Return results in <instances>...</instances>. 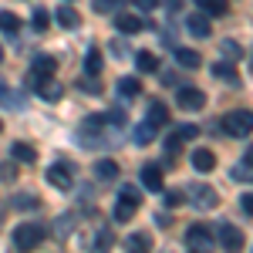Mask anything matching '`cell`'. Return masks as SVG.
I'll list each match as a JSON object with an SVG mask.
<instances>
[{
	"label": "cell",
	"instance_id": "obj_25",
	"mask_svg": "<svg viewBox=\"0 0 253 253\" xmlns=\"http://www.w3.org/2000/svg\"><path fill=\"white\" fill-rule=\"evenodd\" d=\"M135 64H138V71H142V75H152V71H159V58L152 54V51H138Z\"/></svg>",
	"mask_w": 253,
	"mask_h": 253
},
{
	"label": "cell",
	"instance_id": "obj_8",
	"mask_svg": "<svg viewBox=\"0 0 253 253\" xmlns=\"http://www.w3.org/2000/svg\"><path fill=\"white\" fill-rule=\"evenodd\" d=\"M175 105H179L182 112H199V108L206 105V95H203L199 88H179V95H175Z\"/></svg>",
	"mask_w": 253,
	"mask_h": 253
},
{
	"label": "cell",
	"instance_id": "obj_42",
	"mask_svg": "<svg viewBox=\"0 0 253 253\" xmlns=\"http://www.w3.org/2000/svg\"><path fill=\"white\" fill-rule=\"evenodd\" d=\"M81 88H84V91H101V84H98V78H91V75H88V78H81Z\"/></svg>",
	"mask_w": 253,
	"mask_h": 253
},
{
	"label": "cell",
	"instance_id": "obj_27",
	"mask_svg": "<svg viewBox=\"0 0 253 253\" xmlns=\"http://www.w3.org/2000/svg\"><path fill=\"white\" fill-rule=\"evenodd\" d=\"M219 51H223V58H226V61H240V58H243V47H240V41H233V38L223 41Z\"/></svg>",
	"mask_w": 253,
	"mask_h": 253
},
{
	"label": "cell",
	"instance_id": "obj_39",
	"mask_svg": "<svg viewBox=\"0 0 253 253\" xmlns=\"http://www.w3.org/2000/svg\"><path fill=\"white\" fill-rule=\"evenodd\" d=\"M108 122H112V125H115V128H122V125H125V108H112V112H108Z\"/></svg>",
	"mask_w": 253,
	"mask_h": 253
},
{
	"label": "cell",
	"instance_id": "obj_34",
	"mask_svg": "<svg viewBox=\"0 0 253 253\" xmlns=\"http://www.w3.org/2000/svg\"><path fill=\"white\" fill-rule=\"evenodd\" d=\"M118 199H128V203L142 206V189H138V186H122V189H118Z\"/></svg>",
	"mask_w": 253,
	"mask_h": 253
},
{
	"label": "cell",
	"instance_id": "obj_30",
	"mask_svg": "<svg viewBox=\"0 0 253 253\" xmlns=\"http://www.w3.org/2000/svg\"><path fill=\"white\" fill-rule=\"evenodd\" d=\"M108 247H112V233L108 230H98L95 240H91V253H108Z\"/></svg>",
	"mask_w": 253,
	"mask_h": 253
},
{
	"label": "cell",
	"instance_id": "obj_24",
	"mask_svg": "<svg viewBox=\"0 0 253 253\" xmlns=\"http://www.w3.org/2000/svg\"><path fill=\"white\" fill-rule=\"evenodd\" d=\"M196 7H199V10H206L210 17H223L230 3H226V0H196Z\"/></svg>",
	"mask_w": 253,
	"mask_h": 253
},
{
	"label": "cell",
	"instance_id": "obj_26",
	"mask_svg": "<svg viewBox=\"0 0 253 253\" xmlns=\"http://www.w3.org/2000/svg\"><path fill=\"white\" fill-rule=\"evenodd\" d=\"M132 138H135V145H149V142L156 138V125H149V122H142V125H135V132H132Z\"/></svg>",
	"mask_w": 253,
	"mask_h": 253
},
{
	"label": "cell",
	"instance_id": "obj_20",
	"mask_svg": "<svg viewBox=\"0 0 253 253\" xmlns=\"http://www.w3.org/2000/svg\"><path fill=\"white\" fill-rule=\"evenodd\" d=\"M186 27H189L193 38H210V34H213V24H210L206 17H189V20H186Z\"/></svg>",
	"mask_w": 253,
	"mask_h": 253
},
{
	"label": "cell",
	"instance_id": "obj_12",
	"mask_svg": "<svg viewBox=\"0 0 253 253\" xmlns=\"http://www.w3.org/2000/svg\"><path fill=\"white\" fill-rule=\"evenodd\" d=\"M210 71H213V78L226 81L230 88H236V84H240V75H236V71H233V61H216V64H213V68H210Z\"/></svg>",
	"mask_w": 253,
	"mask_h": 253
},
{
	"label": "cell",
	"instance_id": "obj_19",
	"mask_svg": "<svg viewBox=\"0 0 253 253\" xmlns=\"http://www.w3.org/2000/svg\"><path fill=\"white\" fill-rule=\"evenodd\" d=\"M135 203H128V199H118L115 203V210H112V219H115V223H128V219H132V216H135Z\"/></svg>",
	"mask_w": 253,
	"mask_h": 253
},
{
	"label": "cell",
	"instance_id": "obj_45",
	"mask_svg": "<svg viewBox=\"0 0 253 253\" xmlns=\"http://www.w3.org/2000/svg\"><path fill=\"white\" fill-rule=\"evenodd\" d=\"M112 54H115V58L125 54V44H122V41H112Z\"/></svg>",
	"mask_w": 253,
	"mask_h": 253
},
{
	"label": "cell",
	"instance_id": "obj_43",
	"mask_svg": "<svg viewBox=\"0 0 253 253\" xmlns=\"http://www.w3.org/2000/svg\"><path fill=\"white\" fill-rule=\"evenodd\" d=\"M179 203H182V193H166V206H169V210H175Z\"/></svg>",
	"mask_w": 253,
	"mask_h": 253
},
{
	"label": "cell",
	"instance_id": "obj_40",
	"mask_svg": "<svg viewBox=\"0 0 253 253\" xmlns=\"http://www.w3.org/2000/svg\"><path fill=\"white\" fill-rule=\"evenodd\" d=\"M0 105H14V108H20V101H14V95H10V88L0 81Z\"/></svg>",
	"mask_w": 253,
	"mask_h": 253
},
{
	"label": "cell",
	"instance_id": "obj_33",
	"mask_svg": "<svg viewBox=\"0 0 253 253\" xmlns=\"http://www.w3.org/2000/svg\"><path fill=\"white\" fill-rule=\"evenodd\" d=\"M105 122H108L105 115H88L81 125H84V132H88V135H95V132H101V128H105Z\"/></svg>",
	"mask_w": 253,
	"mask_h": 253
},
{
	"label": "cell",
	"instance_id": "obj_32",
	"mask_svg": "<svg viewBox=\"0 0 253 253\" xmlns=\"http://www.w3.org/2000/svg\"><path fill=\"white\" fill-rule=\"evenodd\" d=\"M47 24H51V14H47V10H44V7H38V10H34V14H31V27H34V31H47Z\"/></svg>",
	"mask_w": 253,
	"mask_h": 253
},
{
	"label": "cell",
	"instance_id": "obj_10",
	"mask_svg": "<svg viewBox=\"0 0 253 253\" xmlns=\"http://www.w3.org/2000/svg\"><path fill=\"white\" fill-rule=\"evenodd\" d=\"M31 71H34V75H44V78H51V75L58 71V58H54V54H34Z\"/></svg>",
	"mask_w": 253,
	"mask_h": 253
},
{
	"label": "cell",
	"instance_id": "obj_49",
	"mask_svg": "<svg viewBox=\"0 0 253 253\" xmlns=\"http://www.w3.org/2000/svg\"><path fill=\"white\" fill-rule=\"evenodd\" d=\"M0 61H3V44H0Z\"/></svg>",
	"mask_w": 253,
	"mask_h": 253
},
{
	"label": "cell",
	"instance_id": "obj_23",
	"mask_svg": "<svg viewBox=\"0 0 253 253\" xmlns=\"http://www.w3.org/2000/svg\"><path fill=\"white\" fill-rule=\"evenodd\" d=\"M95 175H98V179H105V182L118 179V162H112V159H101V162H95Z\"/></svg>",
	"mask_w": 253,
	"mask_h": 253
},
{
	"label": "cell",
	"instance_id": "obj_51",
	"mask_svg": "<svg viewBox=\"0 0 253 253\" xmlns=\"http://www.w3.org/2000/svg\"><path fill=\"white\" fill-rule=\"evenodd\" d=\"M250 71H253V54H250Z\"/></svg>",
	"mask_w": 253,
	"mask_h": 253
},
{
	"label": "cell",
	"instance_id": "obj_21",
	"mask_svg": "<svg viewBox=\"0 0 253 253\" xmlns=\"http://www.w3.org/2000/svg\"><path fill=\"white\" fill-rule=\"evenodd\" d=\"M175 61H179L182 68H199V64H203L199 51H193V47H175Z\"/></svg>",
	"mask_w": 253,
	"mask_h": 253
},
{
	"label": "cell",
	"instance_id": "obj_48",
	"mask_svg": "<svg viewBox=\"0 0 253 253\" xmlns=\"http://www.w3.org/2000/svg\"><path fill=\"white\" fill-rule=\"evenodd\" d=\"M162 3H166V10H179L182 7V0H162Z\"/></svg>",
	"mask_w": 253,
	"mask_h": 253
},
{
	"label": "cell",
	"instance_id": "obj_17",
	"mask_svg": "<svg viewBox=\"0 0 253 253\" xmlns=\"http://www.w3.org/2000/svg\"><path fill=\"white\" fill-rule=\"evenodd\" d=\"M10 206H14V210H20V213H31V210H41V196H34V193H17L14 199H10Z\"/></svg>",
	"mask_w": 253,
	"mask_h": 253
},
{
	"label": "cell",
	"instance_id": "obj_44",
	"mask_svg": "<svg viewBox=\"0 0 253 253\" xmlns=\"http://www.w3.org/2000/svg\"><path fill=\"white\" fill-rule=\"evenodd\" d=\"M132 3H135L138 10H152V7H156L159 0H132Z\"/></svg>",
	"mask_w": 253,
	"mask_h": 253
},
{
	"label": "cell",
	"instance_id": "obj_11",
	"mask_svg": "<svg viewBox=\"0 0 253 253\" xmlns=\"http://www.w3.org/2000/svg\"><path fill=\"white\" fill-rule=\"evenodd\" d=\"M125 253H152V233H128Z\"/></svg>",
	"mask_w": 253,
	"mask_h": 253
},
{
	"label": "cell",
	"instance_id": "obj_16",
	"mask_svg": "<svg viewBox=\"0 0 253 253\" xmlns=\"http://www.w3.org/2000/svg\"><path fill=\"white\" fill-rule=\"evenodd\" d=\"M54 20H58L61 27H68V31H78V27H81V14L75 10V7H58Z\"/></svg>",
	"mask_w": 253,
	"mask_h": 253
},
{
	"label": "cell",
	"instance_id": "obj_15",
	"mask_svg": "<svg viewBox=\"0 0 253 253\" xmlns=\"http://www.w3.org/2000/svg\"><path fill=\"white\" fill-rule=\"evenodd\" d=\"M193 169L196 172H213L216 169V156L210 149H196L193 152Z\"/></svg>",
	"mask_w": 253,
	"mask_h": 253
},
{
	"label": "cell",
	"instance_id": "obj_29",
	"mask_svg": "<svg viewBox=\"0 0 253 253\" xmlns=\"http://www.w3.org/2000/svg\"><path fill=\"white\" fill-rule=\"evenodd\" d=\"M84 71H88L91 78H98V75H101V54H98L95 47H91V51L84 54Z\"/></svg>",
	"mask_w": 253,
	"mask_h": 253
},
{
	"label": "cell",
	"instance_id": "obj_46",
	"mask_svg": "<svg viewBox=\"0 0 253 253\" xmlns=\"http://www.w3.org/2000/svg\"><path fill=\"white\" fill-rule=\"evenodd\" d=\"M159 81H162V84H175V75H172V71H162Z\"/></svg>",
	"mask_w": 253,
	"mask_h": 253
},
{
	"label": "cell",
	"instance_id": "obj_18",
	"mask_svg": "<svg viewBox=\"0 0 253 253\" xmlns=\"http://www.w3.org/2000/svg\"><path fill=\"white\" fill-rule=\"evenodd\" d=\"M115 88H118V95H122V98H138V95H142V81H138V78H118Z\"/></svg>",
	"mask_w": 253,
	"mask_h": 253
},
{
	"label": "cell",
	"instance_id": "obj_28",
	"mask_svg": "<svg viewBox=\"0 0 253 253\" xmlns=\"http://www.w3.org/2000/svg\"><path fill=\"white\" fill-rule=\"evenodd\" d=\"M75 223H78V213H64V216L58 219V223H54V230H58V236H61V240H64V236H71Z\"/></svg>",
	"mask_w": 253,
	"mask_h": 253
},
{
	"label": "cell",
	"instance_id": "obj_41",
	"mask_svg": "<svg viewBox=\"0 0 253 253\" xmlns=\"http://www.w3.org/2000/svg\"><path fill=\"white\" fill-rule=\"evenodd\" d=\"M240 210H243L247 216H253V193H243V196H240Z\"/></svg>",
	"mask_w": 253,
	"mask_h": 253
},
{
	"label": "cell",
	"instance_id": "obj_5",
	"mask_svg": "<svg viewBox=\"0 0 253 253\" xmlns=\"http://www.w3.org/2000/svg\"><path fill=\"white\" fill-rule=\"evenodd\" d=\"M216 240H219V247H223L226 253H240L243 250V233H240V226H233V223H219Z\"/></svg>",
	"mask_w": 253,
	"mask_h": 253
},
{
	"label": "cell",
	"instance_id": "obj_14",
	"mask_svg": "<svg viewBox=\"0 0 253 253\" xmlns=\"http://www.w3.org/2000/svg\"><path fill=\"white\" fill-rule=\"evenodd\" d=\"M115 27L122 31V34H138V31L145 27V17H135V14H118Z\"/></svg>",
	"mask_w": 253,
	"mask_h": 253
},
{
	"label": "cell",
	"instance_id": "obj_1",
	"mask_svg": "<svg viewBox=\"0 0 253 253\" xmlns=\"http://www.w3.org/2000/svg\"><path fill=\"white\" fill-rule=\"evenodd\" d=\"M219 125H223V132H226V135L247 138V135L253 132V112H250V108H236V112H226Z\"/></svg>",
	"mask_w": 253,
	"mask_h": 253
},
{
	"label": "cell",
	"instance_id": "obj_4",
	"mask_svg": "<svg viewBox=\"0 0 253 253\" xmlns=\"http://www.w3.org/2000/svg\"><path fill=\"white\" fill-rule=\"evenodd\" d=\"M186 196H189V203H193L196 210H216L219 206V193H216L213 186H206V182H193L186 189Z\"/></svg>",
	"mask_w": 253,
	"mask_h": 253
},
{
	"label": "cell",
	"instance_id": "obj_37",
	"mask_svg": "<svg viewBox=\"0 0 253 253\" xmlns=\"http://www.w3.org/2000/svg\"><path fill=\"white\" fill-rule=\"evenodd\" d=\"M17 179V166L14 162H0V182H14Z\"/></svg>",
	"mask_w": 253,
	"mask_h": 253
},
{
	"label": "cell",
	"instance_id": "obj_52",
	"mask_svg": "<svg viewBox=\"0 0 253 253\" xmlns=\"http://www.w3.org/2000/svg\"><path fill=\"white\" fill-rule=\"evenodd\" d=\"M0 128H3V122H0Z\"/></svg>",
	"mask_w": 253,
	"mask_h": 253
},
{
	"label": "cell",
	"instance_id": "obj_9",
	"mask_svg": "<svg viewBox=\"0 0 253 253\" xmlns=\"http://www.w3.org/2000/svg\"><path fill=\"white\" fill-rule=\"evenodd\" d=\"M138 179H142V189H149V193H159V189H162V166H156V162L142 166Z\"/></svg>",
	"mask_w": 253,
	"mask_h": 253
},
{
	"label": "cell",
	"instance_id": "obj_13",
	"mask_svg": "<svg viewBox=\"0 0 253 253\" xmlns=\"http://www.w3.org/2000/svg\"><path fill=\"white\" fill-rule=\"evenodd\" d=\"M145 122H149V125H156V128L172 125V122H169V108H166L162 101H149V115H145Z\"/></svg>",
	"mask_w": 253,
	"mask_h": 253
},
{
	"label": "cell",
	"instance_id": "obj_38",
	"mask_svg": "<svg viewBox=\"0 0 253 253\" xmlns=\"http://www.w3.org/2000/svg\"><path fill=\"white\" fill-rule=\"evenodd\" d=\"M118 3H122V0H91V7H95L98 14H112Z\"/></svg>",
	"mask_w": 253,
	"mask_h": 253
},
{
	"label": "cell",
	"instance_id": "obj_35",
	"mask_svg": "<svg viewBox=\"0 0 253 253\" xmlns=\"http://www.w3.org/2000/svg\"><path fill=\"white\" fill-rule=\"evenodd\" d=\"M179 149H182V138L175 135V132H169V135H166V159L172 162V159H175V152H179Z\"/></svg>",
	"mask_w": 253,
	"mask_h": 253
},
{
	"label": "cell",
	"instance_id": "obj_22",
	"mask_svg": "<svg viewBox=\"0 0 253 253\" xmlns=\"http://www.w3.org/2000/svg\"><path fill=\"white\" fill-rule=\"evenodd\" d=\"M10 156L17 159V162H38L34 145H27V142H14V145H10Z\"/></svg>",
	"mask_w": 253,
	"mask_h": 253
},
{
	"label": "cell",
	"instance_id": "obj_7",
	"mask_svg": "<svg viewBox=\"0 0 253 253\" xmlns=\"http://www.w3.org/2000/svg\"><path fill=\"white\" fill-rule=\"evenodd\" d=\"M47 182H51L54 189H64V193H68V189L75 186V179H71V166H68V162H54V166L47 169Z\"/></svg>",
	"mask_w": 253,
	"mask_h": 253
},
{
	"label": "cell",
	"instance_id": "obj_6",
	"mask_svg": "<svg viewBox=\"0 0 253 253\" xmlns=\"http://www.w3.org/2000/svg\"><path fill=\"white\" fill-rule=\"evenodd\" d=\"M27 88H34L44 101H58V98H61V84H58V81L44 78V75H34V71L27 75Z\"/></svg>",
	"mask_w": 253,
	"mask_h": 253
},
{
	"label": "cell",
	"instance_id": "obj_31",
	"mask_svg": "<svg viewBox=\"0 0 253 253\" xmlns=\"http://www.w3.org/2000/svg\"><path fill=\"white\" fill-rule=\"evenodd\" d=\"M17 27H20V17H17V14H10V10H0V31H3V34H14Z\"/></svg>",
	"mask_w": 253,
	"mask_h": 253
},
{
	"label": "cell",
	"instance_id": "obj_36",
	"mask_svg": "<svg viewBox=\"0 0 253 253\" xmlns=\"http://www.w3.org/2000/svg\"><path fill=\"white\" fill-rule=\"evenodd\" d=\"M172 132H175L179 138H182V142H193V138L199 135V128H196V125H175Z\"/></svg>",
	"mask_w": 253,
	"mask_h": 253
},
{
	"label": "cell",
	"instance_id": "obj_50",
	"mask_svg": "<svg viewBox=\"0 0 253 253\" xmlns=\"http://www.w3.org/2000/svg\"><path fill=\"white\" fill-rule=\"evenodd\" d=\"M0 223H3V206H0Z\"/></svg>",
	"mask_w": 253,
	"mask_h": 253
},
{
	"label": "cell",
	"instance_id": "obj_3",
	"mask_svg": "<svg viewBox=\"0 0 253 253\" xmlns=\"http://www.w3.org/2000/svg\"><path fill=\"white\" fill-rule=\"evenodd\" d=\"M186 247H189L193 253H213L216 236L210 233V226H203V223H193V226L186 230Z\"/></svg>",
	"mask_w": 253,
	"mask_h": 253
},
{
	"label": "cell",
	"instance_id": "obj_47",
	"mask_svg": "<svg viewBox=\"0 0 253 253\" xmlns=\"http://www.w3.org/2000/svg\"><path fill=\"white\" fill-rule=\"evenodd\" d=\"M243 166H250V169H253V145L247 149V152H243Z\"/></svg>",
	"mask_w": 253,
	"mask_h": 253
},
{
	"label": "cell",
	"instance_id": "obj_2",
	"mask_svg": "<svg viewBox=\"0 0 253 253\" xmlns=\"http://www.w3.org/2000/svg\"><path fill=\"white\" fill-rule=\"evenodd\" d=\"M41 240H44V230H41L38 223H20L17 230H14V247L20 253H31L41 247Z\"/></svg>",
	"mask_w": 253,
	"mask_h": 253
}]
</instances>
